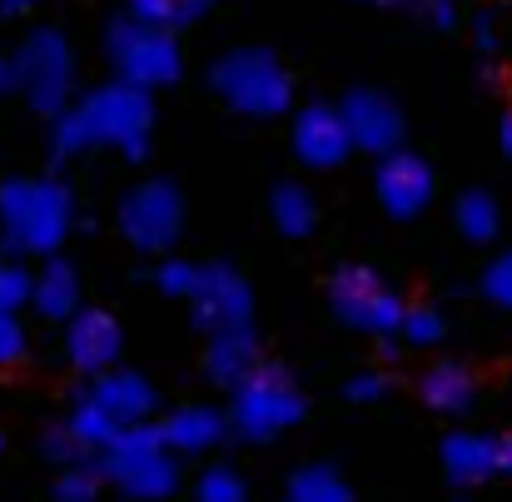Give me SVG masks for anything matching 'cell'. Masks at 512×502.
Segmentation results:
<instances>
[{
    "label": "cell",
    "mask_w": 512,
    "mask_h": 502,
    "mask_svg": "<svg viewBox=\"0 0 512 502\" xmlns=\"http://www.w3.org/2000/svg\"><path fill=\"white\" fill-rule=\"evenodd\" d=\"M508 468H512V448H508Z\"/></svg>",
    "instance_id": "cell-2"
},
{
    "label": "cell",
    "mask_w": 512,
    "mask_h": 502,
    "mask_svg": "<svg viewBox=\"0 0 512 502\" xmlns=\"http://www.w3.org/2000/svg\"><path fill=\"white\" fill-rule=\"evenodd\" d=\"M204 502H244V493H239L234 478H209L204 483Z\"/></svg>",
    "instance_id": "cell-1"
}]
</instances>
